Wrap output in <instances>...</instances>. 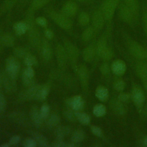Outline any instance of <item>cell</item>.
<instances>
[{"label":"cell","instance_id":"55","mask_svg":"<svg viewBox=\"0 0 147 147\" xmlns=\"http://www.w3.org/2000/svg\"><path fill=\"white\" fill-rule=\"evenodd\" d=\"M44 36L45 37L48 39V40H51L52 39L53 37V32L49 29H46L45 30H44Z\"/></svg>","mask_w":147,"mask_h":147},{"label":"cell","instance_id":"35","mask_svg":"<svg viewBox=\"0 0 147 147\" xmlns=\"http://www.w3.org/2000/svg\"><path fill=\"white\" fill-rule=\"evenodd\" d=\"M93 114L96 117H102L106 113V108L102 104H97L93 108Z\"/></svg>","mask_w":147,"mask_h":147},{"label":"cell","instance_id":"47","mask_svg":"<svg viewBox=\"0 0 147 147\" xmlns=\"http://www.w3.org/2000/svg\"><path fill=\"white\" fill-rule=\"evenodd\" d=\"M36 24L41 27H46L47 25V19L44 17H38L35 18Z\"/></svg>","mask_w":147,"mask_h":147},{"label":"cell","instance_id":"58","mask_svg":"<svg viewBox=\"0 0 147 147\" xmlns=\"http://www.w3.org/2000/svg\"><path fill=\"white\" fill-rule=\"evenodd\" d=\"M142 143H143V145H144V146H147V136L144 138V139L143 140Z\"/></svg>","mask_w":147,"mask_h":147},{"label":"cell","instance_id":"34","mask_svg":"<svg viewBox=\"0 0 147 147\" xmlns=\"http://www.w3.org/2000/svg\"><path fill=\"white\" fill-rule=\"evenodd\" d=\"M50 1L51 0H33L30 7L34 11L37 10L47 5Z\"/></svg>","mask_w":147,"mask_h":147},{"label":"cell","instance_id":"45","mask_svg":"<svg viewBox=\"0 0 147 147\" xmlns=\"http://www.w3.org/2000/svg\"><path fill=\"white\" fill-rule=\"evenodd\" d=\"M64 115L66 118H67L70 121H75L77 119L75 115V112L72 111L71 110H67L64 112Z\"/></svg>","mask_w":147,"mask_h":147},{"label":"cell","instance_id":"42","mask_svg":"<svg viewBox=\"0 0 147 147\" xmlns=\"http://www.w3.org/2000/svg\"><path fill=\"white\" fill-rule=\"evenodd\" d=\"M40 114L43 119H46L49 116V106L47 104H43L40 109Z\"/></svg>","mask_w":147,"mask_h":147},{"label":"cell","instance_id":"54","mask_svg":"<svg viewBox=\"0 0 147 147\" xmlns=\"http://www.w3.org/2000/svg\"><path fill=\"white\" fill-rule=\"evenodd\" d=\"M20 140V138L18 136H14L10 138L9 140V144L10 145H16L17 144Z\"/></svg>","mask_w":147,"mask_h":147},{"label":"cell","instance_id":"57","mask_svg":"<svg viewBox=\"0 0 147 147\" xmlns=\"http://www.w3.org/2000/svg\"><path fill=\"white\" fill-rule=\"evenodd\" d=\"M2 86V75L0 73V92H1Z\"/></svg>","mask_w":147,"mask_h":147},{"label":"cell","instance_id":"38","mask_svg":"<svg viewBox=\"0 0 147 147\" xmlns=\"http://www.w3.org/2000/svg\"><path fill=\"white\" fill-rule=\"evenodd\" d=\"M37 63V61L36 57L32 54L28 53L24 57V63L27 67H32L33 65H36Z\"/></svg>","mask_w":147,"mask_h":147},{"label":"cell","instance_id":"5","mask_svg":"<svg viewBox=\"0 0 147 147\" xmlns=\"http://www.w3.org/2000/svg\"><path fill=\"white\" fill-rule=\"evenodd\" d=\"M117 9L118 16L122 21L129 25H134V24L136 23L131 12L123 3L122 0L121 1Z\"/></svg>","mask_w":147,"mask_h":147},{"label":"cell","instance_id":"53","mask_svg":"<svg viewBox=\"0 0 147 147\" xmlns=\"http://www.w3.org/2000/svg\"><path fill=\"white\" fill-rule=\"evenodd\" d=\"M23 73L25 75L31 77V78H33V76L34 75V72L33 69L32 68V67H27V68H26L24 69Z\"/></svg>","mask_w":147,"mask_h":147},{"label":"cell","instance_id":"24","mask_svg":"<svg viewBox=\"0 0 147 147\" xmlns=\"http://www.w3.org/2000/svg\"><path fill=\"white\" fill-rule=\"evenodd\" d=\"M13 29L17 35H23L28 31V26L26 22L20 21L15 22L13 25Z\"/></svg>","mask_w":147,"mask_h":147},{"label":"cell","instance_id":"37","mask_svg":"<svg viewBox=\"0 0 147 147\" xmlns=\"http://www.w3.org/2000/svg\"><path fill=\"white\" fill-rule=\"evenodd\" d=\"M112 107L113 110L118 114H122L124 113L125 109L121 101L118 99L114 100L112 103Z\"/></svg>","mask_w":147,"mask_h":147},{"label":"cell","instance_id":"14","mask_svg":"<svg viewBox=\"0 0 147 147\" xmlns=\"http://www.w3.org/2000/svg\"><path fill=\"white\" fill-rule=\"evenodd\" d=\"M67 104L72 110L78 111L82 109L84 106V100L80 95H76L66 100Z\"/></svg>","mask_w":147,"mask_h":147},{"label":"cell","instance_id":"26","mask_svg":"<svg viewBox=\"0 0 147 147\" xmlns=\"http://www.w3.org/2000/svg\"><path fill=\"white\" fill-rule=\"evenodd\" d=\"M55 133L57 138L63 140L64 137L70 133V129L68 126H59L56 129Z\"/></svg>","mask_w":147,"mask_h":147},{"label":"cell","instance_id":"13","mask_svg":"<svg viewBox=\"0 0 147 147\" xmlns=\"http://www.w3.org/2000/svg\"><path fill=\"white\" fill-rule=\"evenodd\" d=\"M41 86L37 84H33L29 87V88L22 93L20 96L23 100H29L33 99H36L38 92L40 90Z\"/></svg>","mask_w":147,"mask_h":147},{"label":"cell","instance_id":"4","mask_svg":"<svg viewBox=\"0 0 147 147\" xmlns=\"http://www.w3.org/2000/svg\"><path fill=\"white\" fill-rule=\"evenodd\" d=\"M127 47L131 54L137 59L142 60L147 57L146 49L132 39H127Z\"/></svg>","mask_w":147,"mask_h":147},{"label":"cell","instance_id":"18","mask_svg":"<svg viewBox=\"0 0 147 147\" xmlns=\"http://www.w3.org/2000/svg\"><path fill=\"white\" fill-rule=\"evenodd\" d=\"M30 117L33 125L36 127H39L42 125L44 119L40 114V109L37 107H35L32 109L30 111Z\"/></svg>","mask_w":147,"mask_h":147},{"label":"cell","instance_id":"15","mask_svg":"<svg viewBox=\"0 0 147 147\" xmlns=\"http://www.w3.org/2000/svg\"><path fill=\"white\" fill-rule=\"evenodd\" d=\"M2 85L6 92H10L13 91L16 89V83L14 78L10 76L6 71L2 75Z\"/></svg>","mask_w":147,"mask_h":147},{"label":"cell","instance_id":"49","mask_svg":"<svg viewBox=\"0 0 147 147\" xmlns=\"http://www.w3.org/2000/svg\"><path fill=\"white\" fill-rule=\"evenodd\" d=\"M91 131L93 134L98 137H101L102 136V129L97 126H92L91 127Z\"/></svg>","mask_w":147,"mask_h":147},{"label":"cell","instance_id":"2","mask_svg":"<svg viewBox=\"0 0 147 147\" xmlns=\"http://www.w3.org/2000/svg\"><path fill=\"white\" fill-rule=\"evenodd\" d=\"M121 0H104L101 5L100 9L105 17L106 21L111 22L115 11Z\"/></svg>","mask_w":147,"mask_h":147},{"label":"cell","instance_id":"41","mask_svg":"<svg viewBox=\"0 0 147 147\" xmlns=\"http://www.w3.org/2000/svg\"><path fill=\"white\" fill-rule=\"evenodd\" d=\"M113 56V52L112 49L109 47H106L105 49L102 53L100 57L105 60H109L111 59Z\"/></svg>","mask_w":147,"mask_h":147},{"label":"cell","instance_id":"28","mask_svg":"<svg viewBox=\"0 0 147 147\" xmlns=\"http://www.w3.org/2000/svg\"><path fill=\"white\" fill-rule=\"evenodd\" d=\"M95 30L92 26H89L87 27L83 32L82 34V40L84 41H90L93 37Z\"/></svg>","mask_w":147,"mask_h":147},{"label":"cell","instance_id":"22","mask_svg":"<svg viewBox=\"0 0 147 147\" xmlns=\"http://www.w3.org/2000/svg\"><path fill=\"white\" fill-rule=\"evenodd\" d=\"M18 0H3L0 6V14L9 11L16 5Z\"/></svg>","mask_w":147,"mask_h":147},{"label":"cell","instance_id":"60","mask_svg":"<svg viewBox=\"0 0 147 147\" xmlns=\"http://www.w3.org/2000/svg\"><path fill=\"white\" fill-rule=\"evenodd\" d=\"M10 145V144H7V143H5V144H3L1 145L0 146H1V147H8V146H9Z\"/></svg>","mask_w":147,"mask_h":147},{"label":"cell","instance_id":"7","mask_svg":"<svg viewBox=\"0 0 147 147\" xmlns=\"http://www.w3.org/2000/svg\"><path fill=\"white\" fill-rule=\"evenodd\" d=\"M20 63L15 57H9L6 61V71L12 78L17 77L20 71Z\"/></svg>","mask_w":147,"mask_h":147},{"label":"cell","instance_id":"12","mask_svg":"<svg viewBox=\"0 0 147 147\" xmlns=\"http://www.w3.org/2000/svg\"><path fill=\"white\" fill-rule=\"evenodd\" d=\"M78 10L77 3L74 1H68L65 2L61 7V13L68 17L74 16Z\"/></svg>","mask_w":147,"mask_h":147},{"label":"cell","instance_id":"21","mask_svg":"<svg viewBox=\"0 0 147 147\" xmlns=\"http://www.w3.org/2000/svg\"><path fill=\"white\" fill-rule=\"evenodd\" d=\"M136 71L137 75L143 81L147 79V63L144 62L138 63L136 65Z\"/></svg>","mask_w":147,"mask_h":147},{"label":"cell","instance_id":"56","mask_svg":"<svg viewBox=\"0 0 147 147\" xmlns=\"http://www.w3.org/2000/svg\"><path fill=\"white\" fill-rule=\"evenodd\" d=\"M3 33H2V31L0 30V51H1L4 47L3 42Z\"/></svg>","mask_w":147,"mask_h":147},{"label":"cell","instance_id":"17","mask_svg":"<svg viewBox=\"0 0 147 147\" xmlns=\"http://www.w3.org/2000/svg\"><path fill=\"white\" fill-rule=\"evenodd\" d=\"M111 69L115 75L121 76L125 72L126 70V65L123 60L118 59L113 63Z\"/></svg>","mask_w":147,"mask_h":147},{"label":"cell","instance_id":"33","mask_svg":"<svg viewBox=\"0 0 147 147\" xmlns=\"http://www.w3.org/2000/svg\"><path fill=\"white\" fill-rule=\"evenodd\" d=\"M60 118L57 114H52L47 118V125L50 127L57 126L60 123Z\"/></svg>","mask_w":147,"mask_h":147},{"label":"cell","instance_id":"62","mask_svg":"<svg viewBox=\"0 0 147 147\" xmlns=\"http://www.w3.org/2000/svg\"><path fill=\"white\" fill-rule=\"evenodd\" d=\"M146 55H147V48H146Z\"/></svg>","mask_w":147,"mask_h":147},{"label":"cell","instance_id":"8","mask_svg":"<svg viewBox=\"0 0 147 147\" xmlns=\"http://www.w3.org/2000/svg\"><path fill=\"white\" fill-rule=\"evenodd\" d=\"M64 48L65 49L67 56L74 65L79 55L78 48L72 42L67 40L64 41Z\"/></svg>","mask_w":147,"mask_h":147},{"label":"cell","instance_id":"51","mask_svg":"<svg viewBox=\"0 0 147 147\" xmlns=\"http://www.w3.org/2000/svg\"><path fill=\"white\" fill-rule=\"evenodd\" d=\"M130 98V95L126 93L120 92L118 96V99L122 102H127Z\"/></svg>","mask_w":147,"mask_h":147},{"label":"cell","instance_id":"1","mask_svg":"<svg viewBox=\"0 0 147 147\" xmlns=\"http://www.w3.org/2000/svg\"><path fill=\"white\" fill-rule=\"evenodd\" d=\"M28 26V38L30 44L35 48L38 47L41 42L40 33L38 29L35 18L34 16V10L29 7L25 14V21Z\"/></svg>","mask_w":147,"mask_h":147},{"label":"cell","instance_id":"19","mask_svg":"<svg viewBox=\"0 0 147 147\" xmlns=\"http://www.w3.org/2000/svg\"><path fill=\"white\" fill-rule=\"evenodd\" d=\"M41 53L43 58L47 61H49L52 57V48L50 44L47 40H44L42 41L41 46Z\"/></svg>","mask_w":147,"mask_h":147},{"label":"cell","instance_id":"20","mask_svg":"<svg viewBox=\"0 0 147 147\" xmlns=\"http://www.w3.org/2000/svg\"><path fill=\"white\" fill-rule=\"evenodd\" d=\"M107 47V34H103L98 40L96 47V54L98 56H100L103 51Z\"/></svg>","mask_w":147,"mask_h":147},{"label":"cell","instance_id":"31","mask_svg":"<svg viewBox=\"0 0 147 147\" xmlns=\"http://www.w3.org/2000/svg\"><path fill=\"white\" fill-rule=\"evenodd\" d=\"M49 90V88L48 86L47 85H44L42 86H41L36 99L40 100H45L48 95Z\"/></svg>","mask_w":147,"mask_h":147},{"label":"cell","instance_id":"27","mask_svg":"<svg viewBox=\"0 0 147 147\" xmlns=\"http://www.w3.org/2000/svg\"><path fill=\"white\" fill-rule=\"evenodd\" d=\"M33 138L35 140L37 145L40 146L45 147L49 146V142L47 138L42 134L40 133H35L33 135Z\"/></svg>","mask_w":147,"mask_h":147},{"label":"cell","instance_id":"44","mask_svg":"<svg viewBox=\"0 0 147 147\" xmlns=\"http://www.w3.org/2000/svg\"><path fill=\"white\" fill-rule=\"evenodd\" d=\"M114 87L117 91H122L125 87V83L122 80H118L115 82Z\"/></svg>","mask_w":147,"mask_h":147},{"label":"cell","instance_id":"40","mask_svg":"<svg viewBox=\"0 0 147 147\" xmlns=\"http://www.w3.org/2000/svg\"><path fill=\"white\" fill-rule=\"evenodd\" d=\"M142 22L144 32L147 36V6H145L142 9Z\"/></svg>","mask_w":147,"mask_h":147},{"label":"cell","instance_id":"9","mask_svg":"<svg viewBox=\"0 0 147 147\" xmlns=\"http://www.w3.org/2000/svg\"><path fill=\"white\" fill-rule=\"evenodd\" d=\"M56 55L59 66L61 68H64L66 67L68 57L64 47L57 44L56 47Z\"/></svg>","mask_w":147,"mask_h":147},{"label":"cell","instance_id":"23","mask_svg":"<svg viewBox=\"0 0 147 147\" xmlns=\"http://www.w3.org/2000/svg\"><path fill=\"white\" fill-rule=\"evenodd\" d=\"M96 54L95 48L91 45L87 47L84 49L83 51V59L87 62L91 61L94 57L95 55Z\"/></svg>","mask_w":147,"mask_h":147},{"label":"cell","instance_id":"6","mask_svg":"<svg viewBox=\"0 0 147 147\" xmlns=\"http://www.w3.org/2000/svg\"><path fill=\"white\" fill-rule=\"evenodd\" d=\"M92 26L95 30V32L100 31L103 28L106 20L105 17L102 13L100 7L96 9L92 13Z\"/></svg>","mask_w":147,"mask_h":147},{"label":"cell","instance_id":"52","mask_svg":"<svg viewBox=\"0 0 147 147\" xmlns=\"http://www.w3.org/2000/svg\"><path fill=\"white\" fill-rule=\"evenodd\" d=\"M67 144L62 139L56 138V141L52 144V146L55 147H67Z\"/></svg>","mask_w":147,"mask_h":147},{"label":"cell","instance_id":"59","mask_svg":"<svg viewBox=\"0 0 147 147\" xmlns=\"http://www.w3.org/2000/svg\"><path fill=\"white\" fill-rule=\"evenodd\" d=\"M144 87H145V90H146V91H147V79H146V80H144Z\"/></svg>","mask_w":147,"mask_h":147},{"label":"cell","instance_id":"48","mask_svg":"<svg viewBox=\"0 0 147 147\" xmlns=\"http://www.w3.org/2000/svg\"><path fill=\"white\" fill-rule=\"evenodd\" d=\"M6 101L3 94L0 92V113H3L6 108Z\"/></svg>","mask_w":147,"mask_h":147},{"label":"cell","instance_id":"30","mask_svg":"<svg viewBox=\"0 0 147 147\" xmlns=\"http://www.w3.org/2000/svg\"><path fill=\"white\" fill-rule=\"evenodd\" d=\"M84 138V132L82 130H77L72 134L71 137V141L74 144L79 143L81 141H82Z\"/></svg>","mask_w":147,"mask_h":147},{"label":"cell","instance_id":"36","mask_svg":"<svg viewBox=\"0 0 147 147\" xmlns=\"http://www.w3.org/2000/svg\"><path fill=\"white\" fill-rule=\"evenodd\" d=\"M3 42L4 46L7 47H13L14 44V38L10 33H3Z\"/></svg>","mask_w":147,"mask_h":147},{"label":"cell","instance_id":"25","mask_svg":"<svg viewBox=\"0 0 147 147\" xmlns=\"http://www.w3.org/2000/svg\"><path fill=\"white\" fill-rule=\"evenodd\" d=\"M95 96L100 101L105 102L109 98V91L103 86H99L95 90Z\"/></svg>","mask_w":147,"mask_h":147},{"label":"cell","instance_id":"43","mask_svg":"<svg viewBox=\"0 0 147 147\" xmlns=\"http://www.w3.org/2000/svg\"><path fill=\"white\" fill-rule=\"evenodd\" d=\"M33 78H31L25 75L24 73H22V80L23 84L26 86L29 87L33 85V84H34V79Z\"/></svg>","mask_w":147,"mask_h":147},{"label":"cell","instance_id":"46","mask_svg":"<svg viewBox=\"0 0 147 147\" xmlns=\"http://www.w3.org/2000/svg\"><path fill=\"white\" fill-rule=\"evenodd\" d=\"M23 145L25 147H34L37 145V143L34 138H28L24 140Z\"/></svg>","mask_w":147,"mask_h":147},{"label":"cell","instance_id":"29","mask_svg":"<svg viewBox=\"0 0 147 147\" xmlns=\"http://www.w3.org/2000/svg\"><path fill=\"white\" fill-rule=\"evenodd\" d=\"M75 113L77 120H78L80 123L84 125L89 124V123L90 122V118L88 115V114L80 112L79 111H75Z\"/></svg>","mask_w":147,"mask_h":147},{"label":"cell","instance_id":"39","mask_svg":"<svg viewBox=\"0 0 147 147\" xmlns=\"http://www.w3.org/2000/svg\"><path fill=\"white\" fill-rule=\"evenodd\" d=\"M28 52L26 49H25L24 47H16L14 49V54L16 56L18 57H25L28 54Z\"/></svg>","mask_w":147,"mask_h":147},{"label":"cell","instance_id":"32","mask_svg":"<svg viewBox=\"0 0 147 147\" xmlns=\"http://www.w3.org/2000/svg\"><path fill=\"white\" fill-rule=\"evenodd\" d=\"M78 21L80 25L83 26H86L88 25L90 23V17L87 12L82 11L79 15Z\"/></svg>","mask_w":147,"mask_h":147},{"label":"cell","instance_id":"3","mask_svg":"<svg viewBox=\"0 0 147 147\" xmlns=\"http://www.w3.org/2000/svg\"><path fill=\"white\" fill-rule=\"evenodd\" d=\"M49 16L59 26L64 29H69L72 26V22L69 17L64 15L62 13H58L53 9L48 11Z\"/></svg>","mask_w":147,"mask_h":147},{"label":"cell","instance_id":"16","mask_svg":"<svg viewBox=\"0 0 147 147\" xmlns=\"http://www.w3.org/2000/svg\"><path fill=\"white\" fill-rule=\"evenodd\" d=\"M78 72L82 86L84 90L88 87V71L87 67L84 65H81L78 69Z\"/></svg>","mask_w":147,"mask_h":147},{"label":"cell","instance_id":"11","mask_svg":"<svg viewBox=\"0 0 147 147\" xmlns=\"http://www.w3.org/2000/svg\"><path fill=\"white\" fill-rule=\"evenodd\" d=\"M131 96L135 105L138 108H141L145 100V96L143 91L139 87H135L132 90Z\"/></svg>","mask_w":147,"mask_h":147},{"label":"cell","instance_id":"10","mask_svg":"<svg viewBox=\"0 0 147 147\" xmlns=\"http://www.w3.org/2000/svg\"><path fill=\"white\" fill-rule=\"evenodd\" d=\"M122 1L131 12L137 22L140 13V5L138 0H122Z\"/></svg>","mask_w":147,"mask_h":147},{"label":"cell","instance_id":"50","mask_svg":"<svg viewBox=\"0 0 147 147\" xmlns=\"http://www.w3.org/2000/svg\"><path fill=\"white\" fill-rule=\"evenodd\" d=\"M100 71L103 75H107L110 71V68L107 63H103L100 66Z\"/></svg>","mask_w":147,"mask_h":147},{"label":"cell","instance_id":"61","mask_svg":"<svg viewBox=\"0 0 147 147\" xmlns=\"http://www.w3.org/2000/svg\"><path fill=\"white\" fill-rule=\"evenodd\" d=\"M76 1H79V2H84V1H85L86 0H76Z\"/></svg>","mask_w":147,"mask_h":147}]
</instances>
